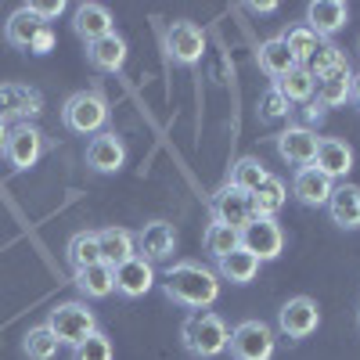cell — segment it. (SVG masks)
Here are the masks:
<instances>
[{"label":"cell","instance_id":"obj_41","mask_svg":"<svg viewBox=\"0 0 360 360\" xmlns=\"http://www.w3.org/2000/svg\"><path fill=\"white\" fill-rule=\"evenodd\" d=\"M307 119H310V123H321V119H324V108H321L317 101H310V105H307Z\"/></svg>","mask_w":360,"mask_h":360},{"label":"cell","instance_id":"obj_32","mask_svg":"<svg viewBox=\"0 0 360 360\" xmlns=\"http://www.w3.org/2000/svg\"><path fill=\"white\" fill-rule=\"evenodd\" d=\"M281 40H285V47L292 51V58H295V65H307L310 58H314V54L321 51V44H324V40H321L317 33H310L307 25H292L288 33L281 37Z\"/></svg>","mask_w":360,"mask_h":360},{"label":"cell","instance_id":"obj_13","mask_svg":"<svg viewBox=\"0 0 360 360\" xmlns=\"http://www.w3.org/2000/svg\"><path fill=\"white\" fill-rule=\"evenodd\" d=\"M317 141H321V137H317L310 127H288V130L278 134V155H281L288 166L303 169V166H310L314 155H317Z\"/></svg>","mask_w":360,"mask_h":360},{"label":"cell","instance_id":"obj_25","mask_svg":"<svg viewBox=\"0 0 360 360\" xmlns=\"http://www.w3.org/2000/svg\"><path fill=\"white\" fill-rule=\"evenodd\" d=\"M256 274H259V259L245 249H234L224 259H217V278H224L231 285H249Z\"/></svg>","mask_w":360,"mask_h":360},{"label":"cell","instance_id":"obj_36","mask_svg":"<svg viewBox=\"0 0 360 360\" xmlns=\"http://www.w3.org/2000/svg\"><path fill=\"white\" fill-rule=\"evenodd\" d=\"M72 360H112V339L105 332L86 335L83 342L72 346Z\"/></svg>","mask_w":360,"mask_h":360},{"label":"cell","instance_id":"obj_27","mask_svg":"<svg viewBox=\"0 0 360 360\" xmlns=\"http://www.w3.org/2000/svg\"><path fill=\"white\" fill-rule=\"evenodd\" d=\"M256 62H259V69H263L270 79H281L285 72H292V69H295V58H292V51L285 47V40H281V37L263 40V44H259V51H256Z\"/></svg>","mask_w":360,"mask_h":360},{"label":"cell","instance_id":"obj_21","mask_svg":"<svg viewBox=\"0 0 360 360\" xmlns=\"http://www.w3.org/2000/svg\"><path fill=\"white\" fill-rule=\"evenodd\" d=\"M72 29H76V37L86 40V44H94L101 37L112 33V15L105 4H76L72 11Z\"/></svg>","mask_w":360,"mask_h":360},{"label":"cell","instance_id":"obj_33","mask_svg":"<svg viewBox=\"0 0 360 360\" xmlns=\"http://www.w3.org/2000/svg\"><path fill=\"white\" fill-rule=\"evenodd\" d=\"M202 242H205V252L213 256V259H224L227 252L242 249V231H231V227H224V224H209Z\"/></svg>","mask_w":360,"mask_h":360},{"label":"cell","instance_id":"obj_34","mask_svg":"<svg viewBox=\"0 0 360 360\" xmlns=\"http://www.w3.org/2000/svg\"><path fill=\"white\" fill-rule=\"evenodd\" d=\"M58 346H62V342L54 339V332H51L47 324L29 328V335L22 339V353H25L29 360H51V356L58 353Z\"/></svg>","mask_w":360,"mask_h":360},{"label":"cell","instance_id":"obj_17","mask_svg":"<svg viewBox=\"0 0 360 360\" xmlns=\"http://www.w3.org/2000/svg\"><path fill=\"white\" fill-rule=\"evenodd\" d=\"M127 162V148L115 134H98L86 144V166L94 173H119Z\"/></svg>","mask_w":360,"mask_h":360},{"label":"cell","instance_id":"obj_29","mask_svg":"<svg viewBox=\"0 0 360 360\" xmlns=\"http://www.w3.org/2000/svg\"><path fill=\"white\" fill-rule=\"evenodd\" d=\"M76 288H79L86 299H105V295H112V292H115L112 266H108V263H94V266L76 270Z\"/></svg>","mask_w":360,"mask_h":360},{"label":"cell","instance_id":"obj_40","mask_svg":"<svg viewBox=\"0 0 360 360\" xmlns=\"http://www.w3.org/2000/svg\"><path fill=\"white\" fill-rule=\"evenodd\" d=\"M252 15H274L278 11V4H274V0H249V4H245Z\"/></svg>","mask_w":360,"mask_h":360},{"label":"cell","instance_id":"obj_5","mask_svg":"<svg viewBox=\"0 0 360 360\" xmlns=\"http://www.w3.org/2000/svg\"><path fill=\"white\" fill-rule=\"evenodd\" d=\"M227 349L234 360H270L274 356V328L263 321H242L231 332Z\"/></svg>","mask_w":360,"mask_h":360},{"label":"cell","instance_id":"obj_35","mask_svg":"<svg viewBox=\"0 0 360 360\" xmlns=\"http://www.w3.org/2000/svg\"><path fill=\"white\" fill-rule=\"evenodd\" d=\"M339 65H346V54H342L332 40H324V44H321V51L307 62V69H310V76H314V79H321V76H328V72H335Z\"/></svg>","mask_w":360,"mask_h":360},{"label":"cell","instance_id":"obj_14","mask_svg":"<svg viewBox=\"0 0 360 360\" xmlns=\"http://www.w3.org/2000/svg\"><path fill=\"white\" fill-rule=\"evenodd\" d=\"M137 242V256L148 259V263H159V259H169L173 249H176V231L166 224V220H152L144 224L141 234H134Z\"/></svg>","mask_w":360,"mask_h":360},{"label":"cell","instance_id":"obj_20","mask_svg":"<svg viewBox=\"0 0 360 360\" xmlns=\"http://www.w3.org/2000/svg\"><path fill=\"white\" fill-rule=\"evenodd\" d=\"M127 54H130V47H127V40L115 33L108 37H101V40H94V44H86V58H90V65L94 69H101V72H119L127 65Z\"/></svg>","mask_w":360,"mask_h":360},{"label":"cell","instance_id":"obj_19","mask_svg":"<svg viewBox=\"0 0 360 360\" xmlns=\"http://www.w3.org/2000/svg\"><path fill=\"white\" fill-rule=\"evenodd\" d=\"M328 217L342 231H360V188L356 184H335L328 198Z\"/></svg>","mask_w":360,"mask_h":360},{"label":"cell","instance_id":"obj_26","mask_svg":"<svg viewBox=\"0 0 360 360\" xmlns=\"http://www.w3.org/2000/svg\"><path fill=\"white\" fill-rule=\"evenodd\" d=\"M288 202V188H285V180L270 173L263 184L252 191V209H256V217H266V220H274L281 209Z\"/></svg>","mask_w":360,"mask_h":360},{"label":"cell","instance_id":"obj_30","mask_svg":"<svg viewBox=\"0 0 360 360\" xmlns=\"http://www.w3.org/2000/svg\"><path fill=\"white\" fill-rule=\"evenodd\" d=\"M72 270H83V266H94L101 263V245H98V231H79L69 238V249H65Z\"/></svg>","mask_w":360,"mask_h":360},{"label":"cell","instance_id":"obj_44","mask_svg":"<svg viewBox=\"0 0 360 360\" xmlns=\"http://www.w3.org/2000/svg\"><path fill=\"white\" fill-rule=\"evenodd\" d=\"M356 324H360V310H356Z\"/></svg>","mask_w":360,"mask_h":360},{"label":"cell","instance_id":"obj_15","mask_svg":"<svg viewBox=\"0 0 360 360\" xmlns=\"http://www.w3.org/2000/svg\"><path fill=\"white\" fill-rule=\"evenodd\" d=\"M314 169H321L328 180H342L353 169V148L339 137H321L317 141V155L310 162Z\"/></svg>","mask_w":360,"mask_h":360},{"label":"cell","instance_id":"obj_7","mask_svg":"<svg viewBox=\"0 0 360 360\" xmlns=\"http://www.w3.org/2000/svg\"><path fill=\"white\" fill-rule=\"evenodd\" d=\"M256 220V209H252V195L238 191L231 184H224L213 195V224H224L231 231H245Z\"/></svg>","mask_w":360,"mask_h":360},{"label":"cell","instance_id":"obj_2","mask_svg":"<svg viewBox=\"0 0 360 360\" xmlns=\"http://www.w3.org/2000/svg\"><path fill=\"white\" fill-rule=\"evenodd\" d=\"M227 339H231L227 324L213 310H195L184 324H180V342H184V349L198 360H213V356L227 353Z\"/></svg>","mask_w":360,"mask_h":360},{"label":"cell","instance_id":"obj_16","mask_svg":"<svg viewBox=\"0 0 360 360\" xmlns=\"http://www.w3.org/2000/svg\"><path fill=\"white\" fill-rule=\"evenodd\" d=\"M349 22V4H342V0H314V4L307 8V29L310 33H317L321 40L335 37L339 29Z\"/></svg>","mask_w":360,"mask_h":360},{"label":"cell","instance_id":"obj_3","mask_svg":"<svg viewBox=\"0 0 360 360\" xmlns=\"http://www.w3.org/2000/svg\"><path fill=\"white\" fill-rule=\"evenodd\" d=\"M62 123L72 130V134H101L105 123H108V101L98 94V90H79V94H72L62 108Z\"/></svg>","mask_w":360,"mask_h":360},{"label":"cell","instance_id":"obj_23","mask_svg":"<svg viewBox=\"0 0 360 360\" xmlns=\"http://www.w3.org/2000/svg\"><path fill=\"white\" fill-rule=\"evenodd\" d=\"M349 90H353V69L346 62L335 72H328V76L317 79V105L321 108H339V105L349 101Z\"/></svg>","mask_w":360,"mask_h":360},{"label":"cell","instance_id":"obj_43","mask_svg":"<svg viewBox=\"0 0 360 360\" xmlns=\"http://www.w3.org/2000/svg\"><path fill=\"white\" fill-rule=\"evenodd\" d=\"M349 98L360 105V72H353V90H349Z\"/></svg>","mask_w":360,"mask_h":360},{"label":"cell","instance_id":"obj_39","mask_svg":"<svg viewBox=\"0 0 360 360\" xmlns=\"http://www.w3.org/2000/svg\"><path fill=\"white\" fill-rule=\"evenodd\" d=\"M51 47H54V33H51V25H44L40 33L33 37V44H29V51H33V54H47Z\"/></svg>","mask_w":360,"mask_h":360},{"label":"cell","instance_id":"obj_1","mask_svg":"<svg viewBox=\"0 0 360 360\" xmlns=\"http://www.w3.org/2000/svg\"><path fill=\"white\" fill-rule=\"evenodd\" d=\"M162 292L176 307L209 310L220 299V278L217 270H209L202 263H173L162 274Z\"/></svg>","mask_w":360,"mask_h":360},{"label":"cell","instance_id":"obj_28","mask_svg":"<svg viewBox=\"0 0 360 360\" xmlns=\"http://www.w3.org/2000/svg\"><path fill=\"white\" fill-rule=\"evenodd\" d=\"M44 29V22L29 11V8H18V11H11V18L4 22V40L11 44V47H25L29 51V44H33V37Z\"/></svg>","mask_w":360,"mask_h":360},{"label":"cell","instance_id":"obj_18","mask_svg":"<svg viewBox=\"0 0 360 360\" xmlns=\"http://www.w3.org/2000/svg\"><path fill=\"white\" fill-rule=\"evenodd\" d=\"M332 191H335V180H328V176H324L321 169H314V166L295 169V176H292V195L303 202V205H328Z\"/></svg>","mask_w":360,"mask_h":360},{"label":"cell","instance_id":"obj_11","mask_svg":"<svg viewBox=\"0 0 360 360\" xmlns=\"http://www.w3.org/2000/svg\"><path fill=\"white\" fill-rule=\"evenodd\" d=\"M44 152V134L37 127H29V123H15L8 130V148H4V159L11 162V169H29V166H37Z\"/></svg>","mask_w":360,"mask_h":360},{"label":"cell","instance_id":"obj_22","mask_svg":"<svg viewBox=\"0 0 360 360\" xmlns=\"http://www.w3.org/2000/svg\"><path fill=\"white\" fill-rule=\"evenodd\" d=\"M98 245H101V263H108L112 270L119 263H127L137 256V242H134V234L127 227H105L98 231Z\"/></svg>","mask_w":360,"mask_h":360},{"label":"cell","instance_id":"obj_8","mask_svg":"<svg viewBox=\"0 0 360 360\" xmlns=\"http://www.w3.org/2000/svg\"><path fill=\"white\" fill-rule=\"evenodd\" d=\"M242 249L252 252L259 263H270L285 252V231L278 220H266V217H256L245 231H242Z\"/></svg>","mask_w":360,"mask_h":360},{"label":"cell","instance_id":"obj_42","mask_svg":"<svg viewBox=\"0 0 360 360\" xmlns=\"http://www.w3.org/2000/svg\"><path fill=\"white\" fill-rule=\"evenodd\" d=\"M8 123H4V119H0V155H4V148H8Z\"/></svg>","mask_w":360,"mask_h":360},{"label":"cell","instance_id":"obj_12","mask_svg":"<svg viewBox=\"0 0 360 360\" xmlns=\"http://www.w3.org/2000/svg\"><path fill=\"white\" fill-rule=\"evenodd\" d=\"M112 281H115V292H119V295L141 299V295L152 292V285H155V270H152V263H148V259L134 256V259L119 263V266L112 270Z\"/></svg>","mask_w":360,"mask_h":360},{"label":"cell","instance_id":"obj_37","mask_svg":"<svg viewBox=\"0 0 360 360\" xmlns=\"http://www.w3.org/2000/svg\"><path fill=\"white\" fill-rule=\"evenodd\" d=\"M292 105L278 94V86H266L263 94H259V119L263 123H281V119H288Z\"/></svg>","mask_w":360,"mask_h":360},{"label":"cell","instance_id":"obj_10","mask_svg":"<svg viewBox=\"0 0 360 360\" xmlns=\"http://www.w3.org/2000/svg\"><path fill=\"white\" fill-rule=\"evenodd\" d=\"M166 54L176 65H198L205 54V33L195 22H173L166 29Z\"/></svg>","mask_w":360,"mask_h":360},{"label":"cell","instance_id":"obj_4","mask_svg":"<svg viewBox=\"0 0 360 360\" xmlns=\"http://www.w3.org/2000/svg\"><path fill=\"white\" fill-rule=\"evenodd\" d=\"M47 328L54 332V339L62 346H76L86 335L98 332V317L86 303H62V307H54L47 314Z\"/></svg>","mask_w":360,"mask_h":360},{"label":"cell","instance_id":"obj_24","mask_svg":"<svg viewBox=\"0 0 360 360\" xmlns=\"http://www.w3.org/2000/svg\"><path fill=\"white\" fill-rule=\"evenodd\" d=\"M274 86H278V94L288 105H310L314 94H317V79L310 76L307 65H295L292 72H285L281 79H274Z\"/></svg>","mask_w":360,"mask_h":360},{"label":"cell","instance_id":"obj_6","mask_svg":"<svg viewBox=\"0 0 360 360\" xmlns=\"http://www.w3.org/2000/svg\"><path fill=\"white\" fill-rule=\"evenodd\" d=\"M44 112V94L25 83H0V119L4 123H29Z\"/></svg>","mask_w":360,"mask_h":360},{"label":"cell","instance_id":"obj_31","mask_svg":"<svg viewBox=\"0 0 360 360\" xmlns=\"http://www.w3.org/2000/svg\"><path fill=\"white\" fill-rule=\"evenodd\" d=\"M266 176H270V173H266V166H263L259 159L245 155V159H238V162L231 166V180H227V184H231V188H238V191H245V195H252Z\"/></svg>","mask_w":360,"mask_h":360},{"label":"cell","instance_id":"obj_38","mask_svg":"<svg viewBox=\"0 0 360 360\" xmlns=\"http://www.w3.org/2000/svg\"><path fill=\"white\" fill-rule=\"evenodd\" d=\"M25 8H29V11H33V15H37V18L47 25V22H54L58 15L65 11V0H29Z\"/></svg>","mask_w":360,"mask_h":360},{"label":"cell","instance_id":"obj_9","mask_svg":"<svg viewBox=\"0 0 360 360\" xmlns=\"http://www.w3.org/2000/svg\"><path fill=\"white\" fill-rule=\"evenodd\" d=\"M317 324H321V310H317V303L310 295H295V299H288V303L278 310V328H281V335H288V339H307V335H314L317 332Z\"/></svg>","mask_w":360,"mask_h":360}]
</instances>
